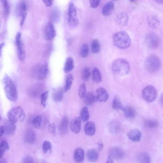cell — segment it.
<instances>
[{"label":"cell","mask_w":163,"mask_h":163,"mask_svg":"<svg viewBox=\"0 0 163 163\" xmlns=\"http://www.w3.org/2000/svg\"><path fill=\"white\" fill-rule=\"evenodd\" d=\"M3 82L5 94L10 101L16 102L18 99V94L16 86L13 80L7 75L4 77Z\"/></svg>","instance_id":"1"},{"label":"cell","mask_w":163,"mask_h":163,"mask_svg":"<svg viewBox=\"0 0 163 163\" xmlns=\"http://www.w3.org/2000/svg\"><path fill=\"white\" fill-rule=\"evenodd\" d=\"M111 70L114 74L124 76L129 73L130 67L127 61L120 58L115 60L112 64Z\"/></svg>","instance_id":"2"},{"label":"cell","mask_w":163,"mask_h":163,"mask_svg":"<svg viewBox=\"0 0 163 163\" xmlns=\"http://www.w3.org/2000/svg\"><path fill=\"white\" fill-rule=\"evenodd\" d=\"M114 43L118 48L125 49L131 45V40L128 34L124 31H120L115 34L113 37Z\"/></svg>","instance_id":"3"},{"label":"cell","mask_w":163,"mask_h":163,"mask_svg":"<svg viewBox=\"0 0 163 163\" xmlns=\"http://www.w3.org/2000/svg\"><path fill=\"white\" fill-rule=\"evenodd\" d=\"M7 116L8 119L15 122H22L25 118V114L23 109L20 107H14L8 112Z\"/></svg>","instance_id":"4"},{"label":"cell","mask_w":163,"mask_h":163,"mask_svg":"<svg viewBox=\"0 0 163 163\" xmlns=\"http://www.w3.org/2000/svg\"><path fill=\"white\" fill-rule=\"evenodd\" d=\"M145 66L146 69L150 73L157 72L160 69L161 62L160 58L155 55H151L146 59Z\"/></svg>","instance_id":"5"},{"label":"cell","mask_w":163,"mask_h":163,"mask_svg":"<svg viewBox=\"0 0 163 163\" xmlns=\"http://www.w3.org/2000/svg\"><path fill=\"white\" fill-rule=\"evenodd\" d=\"M48 73V65L38 64L33 68L32 75L35 78L40 80H44L47 77Z\"/></svg>","instance_id":"6"},{"label":"cell","mask_w":163,"mask_h":163,"mask_svg":"<svg viewBox=\"0 0 163 163\" xmlns=\"http://www.w3.org/2000/svg\"><path fill=\"white\" fill-rule=\"evenodd\" d=\"M142 95L143 98L146 101L148 102H152L157 98V91L154 86L149 85L143 90Z\"/></svg>","instance_id":"7"},{"label":"cell","mask_w":163,"mask_h":163,"mask_svg":"<svg viewBox=\"0 0 163 163\" xmlns=\"http://www.w3.org/2000/svg\"><path fill=\"white\" fill-rule=\"evenodd\" d=\"M145 43L148 48L151 49L158 48L160 44V39L159 36L155 33L147 34L145 39Z\"/></svg>","instance_id":"8"},{"label":"cell","mask_w":163,"mask_h":163,"mask_svg":"<svg viewBox=\"0 0 163 163\" xmlns=\"http://www.w3.org/2000/svg\"><path fill=\"white\" fill-rule=\"evenodd\" d=\"M68 23L71 26L74 27L78 25V19L77 18V14L74 5L72 3L70 4L68 9Z\"/></svg>","instance_id":"9"},{"label":"cell","mask_w":163,"mask_h":163,"mask_svg":"<svg viewBox=\"0 0 163 163\" xmlns=\"http://www.w3.org/2000/svg\"><path fill=\"white\" fill-rule=\"evenodd\" d=\"M15 44L19 59L20 61L23 62L25 60L26 54L24 45L22 40V34L20 33H18L16 36Z\"/></svg>","instance_id":"10"},{"label":"cell","mask_w":163,"mask_h":163,"mask_svg":"<svg viewBox=\"0 0 163 163\" xmlns=\"http://www.w3.org/2000/svg\"><path fill=\"white\" fill-rule=\"evenodd\" d=\"M17 13L21 18L20 26L22 27L24 23L27 15V5L24 1L20 2L16 7Z\"/></svg>","instance_id":"11"},{"label":"cell","mask_w":163,"mask_h":163,"mask_svg":"<svg viewBox=\"0 0 163 163\" xmlns=\"http://www.w3.org/2000/svg\"><path fill=\"white\" fill-rule=\"evenodd\" d=\"M109 155L114 159L121 160L123 158L125 155V152L123 149L115 147L110 149L109 151Z\"/></svg>","instance_id":"12"},{"label":"cell","mask_w":163,"mask_h":163,"mask_svg":"<svg viewBox=\"0 0 163 163\" xmlns=\"http://www.w3.org/2000/svg\"><path fill=\"white\" fill-rule=\"evenodd\" d=\"M56 31L52 22H49L46 27L45 31V36L48 40H52L55 37Z\"/></svg>","instance_id":"13"},{"label":"cell","mask_w":163,"mask_h":163,"mask_svg":"<svg viewBox=\"0 0 163 163\" xmlns=\"http://www.w3.org/2000/svg\"><path fill=\"white\" fill-rule=\"evenodd\" d=\"M81 118L80 117H76L73 119L71 122V130L75 134H77L79 133L81 131Z\"/></svg>","instance_id":"14"},{"label":"cell","mask_w":163,"mask_h":163,"mask_svg":"<svg viewBox=\"0 0 163 163\" xmlns=\"http://www.w3.org/2000/svg\"><path fill=\"white\" fill-rule=\"evenodd\" d=\"M15 122L8 119L5 122L4 126L5 128V133L8 135H13L16 130V126Z\"/></svg>","instance_id":"15"},{"label":"cell","mask_w":163,"mask_h":163,"mask_svg":"<svg viewBox=\"0 0 163 163\" xmlns=\"http://www.w3.org/2000/svg\"><path fill=\"white\" fill-rule=\"evenodd\" d=\"M115 19L116 22L119 25L123 26L127 25L129 17L126 13L121 12L118 14L116 15Z\"/></svg>","instance_id":"16"},{"label":"cell","mask_w":163,"mask_h":163,"mask_svg":"<svg viewBox=\"0 0 163 163\" xmlns=\"http://www.w3.org/2000/svg\"><path fill=\"white\" fill-rule=\"evenodd\" d=\"M96 93L98 101L100 102H105L108 100L109 95L107 91L104 88H98L96 90Z\"/></svg>","instance_id":"17"},{"label":"cell","mask_w":163,"mask_h":163,"mask_svg":"<svg viewBox=\"0 0 163 163\" xmlns=\"http://www.w3.org/2000/svg\"><path fill=\"white\" fill-rule=\"evenodd\" d=\"M128 138L134 142H139L141 137L140 131L137 129H134L130 131L127 133Z\"/></svg>","instance_id":"18"},{"label":"cell","mask_w":163,"mask_h":163,"mask_svg":"<svg viewBox=\"0 0 163 163\" xmlns=\"http://www.w3.org/2000/svg\"><path fill=\"white\" fill-rule=\"evenodd\" d=\"M147 23L151 28L155 29L157 28L160 24V20L158 16L155 15L149 16L147 18Z\"/></svg>","instance_id":"19"},{"label":"cell","mask_w":163,"mask_h":163,"mask_svg":"<svg viewBox=\"0 0 163 163\" xmlns=\"http://www.w3.org/2000/svg\"><path fill=\"white\" fill-rule=\"evenodd\" d=\"M84 130L85 134L87 136H94L96 132V127L94 122L91 121L88 122L85 124Z\"/></svg>","instance_id":"20"},{"label":"cell","mask_w":163,"mask_h":163,"mask_svg":"<svg viewBox=\"0 0 163 163\" xmlns=\"http://www.w3.org/2000/svg\"><path fill=\"white\" fill-rule=\"evenodd\" d=\"M69 127V120L67 117H63L59 127L60 133L62 135L65 134L68 132Z\"/></svg>","instance_id":"21"},{"label":"cell","mask_w":163,"mask_h":163,"mask_svg":"<svg viewBox=\"0 0 163 163\" xmlns=\"http://www.w3.org/2000/svg\"><path fill=\"white\" fill-rule=\"evenodd\" d=\"M99 157L98 152L95 149H90L87 152V159L90 162H96L98 160Z\"/></svg>","instance_id":"22"},{"label":"cell","mask_w":163,"mask_h":163,"mask_svg":"<svg viewBox=\"0 0 163 163\" xmlns=\"http://www.w3.org/2000/svg\"><path fill=\"white\" fill-rule=\"evenodd\" d=\"M85 158V152L81 148H77L74 152V158L76 162L80 163L82 162Z\"/></svg>","instance_id":"23"},{"label":"cell","mask_w":163,"mask_h":163,"mask_svg":"<svg viewBox=\"0 0 163 163\" xmlns=\"http://www.w3.org/2000/svg\"><path fill=\"white\" fill-rule=\"evenodd\" d=\"M84 98V103L87 106H90L98 101L96 95L92 93L86 94Z\"/></svg>","instance_id":"24"},{"label":"cell","mask_w":163,"mask_h":163,"mask_svg":"<svg viewBox=\"0 0 163 163\" xmlns=\"http://www.w3.org/2000/svg\"><path fill=\"white\" fill-rule=\"evenodd\" d=\"M24 140L26 144H34L36 140L35 132L32 130L28 131L25 134Z\"/></svg>","instance_id":"25"},{"label":"cell","mask_w":163,"mask_h":163,"mask_svg":"<svg viewBox=\"0 0 163 163\" xmlns=\"http://www.w3.org/2000/svg\"><path fill=\"white\" fill-rule=\"evenodd\" d=\"M114 8V4L113 2H107L103 6L102 12L104 16H109L113 12Z\"/></svg>","instance_id":"26"},{"label":"cell","mask_w":163,"mask_h":163,"mask_svg":"<svg viewBox=\"0 0 163 163\" xmlns=\"http://www.w3.org/2000/svg\"><path fill=\"white\" fill-rule=\"evenodd\" d=\"M74 67V61L72 57H69L66 60L64 68L65 73H68L72 71Z\"/></svg>","instance_id":"27"},{"label":"cell","mask_w":163,"mask_h":163,"mask_svg":"<svg viewBox=\"0 0 163 163\" xmlns=\"http://www.w3.org/2000/svg\"><path fill=\"white\" fill-rule=\"evenodd\" d=\"M137 160L140 163H149L151 161L150 155L145 152L140 153L137 156Z\"/></svg>","instance_id":"28"},{"label":"cell","mask_w":163,"mask_h":163,"mask_svg":"<svg viewBox=\"0 0 163 163\" xmlns=\"http://www.w3.org/2000/svg\"><path fill=\"white\" fill-rule=\"evenodd\" d=\"M53 98L56 102H59L63 98L64 93L63 90L61 89L55 90L53 93Z\"/></svg>","instance_id":"29"},{"label":"cell","mask_w":163,"mask_h":163,"mask_svg":"<svg viewBox=\"0 0 163 163\" xmlns=\"http://www.w3.org/2000/svg\"><path fill=\"white\" fill-rule=\"evenodd\" d=\"M125 116L128 118H133L136 115V112L133 108L129 106L123 107L122 109Z\"/></svg>","instance_id":"30"},{"label":"cell","mask_w":163,"mask_h":163,"mask_svg":"<svg viewBox=\"0 0 163 163\" xmlns=\"http://www.w3.org/2000/svg\"><path fill=\"white\" fill-rule=\"evenodd\" d=\"M92 78L97 83H100L102 79V77L99 70L97 68H95L93 71Z\"/></svg>","instance_id":"31"},{"label":"cell","mask_w":163,"mask_h":163,"mask_svg":"<svg viewBox=\"0 0 163 163\" xmlns=\"http://www.w3.org/2000/svg\"><path fill=\"white\" fill-rule=\"evenodd\" d=\"M60 13L58 10L54 9L51 11L50 18L52 22L54 23L58 22L60 19Z\"/></svg>","instance_id":"32"},{"label":"cell","mask_w":163,"mask_h":163,"mask_svg":"<svg viewBox=\"0 0 163 163\" xmlns=\"http://www.w3.org/2000/svg\"><path fill=\"white\" fill-rule=\"evenodd\" d=\"M113 107L114 109L116 110H122L123 108L120 99L118 96H116L114 98L113 102Z\"/></svg>","instance_id":"33"},{"label":"cell","mask_w":163,"mask_h":163,"mask_svg":"<svg viewBox=\"0 0 163 163\" xmlns=\"http://www.w3.org/2000/svg\"><path fill=\"white\" fill-rule=\"evenodd\" d=\"M52 143L50 141L46 140L44 142L42 146V149L45 154H51L52 152Z\"/></svg>","instance_id":"34"},{"label":"cell","mask_w":163,"mask_h":163,"mask_svg":"<svg viewBox=\"0 0 163 163\" xmlns=\"http://www.w3.org/2000/svg\"><path fill=\"white\" fill-rule=\"evenodd\" d=\"M92 51L94 53H97L99 52L101 46L99 41L97 39L93 40L91 44Z\"/></svg>","instance_id":"35"},{"label":"cell","mask_w":163,"mask_h":163,"mask_svg":"<svg viewBox=\"0 0 163 163\" xmlns=\"http://www.w3.org/2000/svg\"><path fill=\"white\" fill-rule=\"evenodd\" d=\"M73 77L72 74H69L67 76L64 88L65 91L67 92L70 89L73 84Z\"/></svg>","instance_id":"36"},{"label":"cell","mask_w":163,"mask_h":163,"mask_svg":"<svg viewBox=\"0 0 163 163\" xmlns=\"http://www.w3.org/2000/svg\"><path fill=\"white\" fill-rule=\"evenodd\" d=\"M9 147L7 141L4 140L2 141L0 146V158H2L5 152L9 149Z\"/></svg>","instance_id":"37"},{"label":"cell","mask_w":163,"mask_h":163,"mask_svg":"<svg viewBox=\"0 0 163 163\" xmlns=\"http://www.w3.org/2000/svg\"><path fill=\"white\" fill-rule=\"evenodd\" d=\"M43 117L42 116L37 115L31 120L32 125L36 128H39L41 126Z\"/></svg>","instance_id":"38"},{"label":"cell","mask_w":163,"mask_h":163,"mask_svg":"<svg viewBox=\"0 0 163 163\" xmlns=\"http://www.w3.org/2000/svg\"><path fill=\"white\" fill-rule=\"evenodd\" d=\"M81 117L84 122L87 121L90 117V115L88 108L84 107L82 109L80 112Z\"/></svg>","instance_id":"39"},{"label":"cell","mask_w":163,"mask_h":163,"mask_svg":"<svg viewBox=\"0 0 163 163\" xmlns=\"http://www.w3.org/2000/svg\"><path fill=\"white\" fill-rule=\"evenodd\" d=\"M145 126L149 128H155L158 127L159 123L156 120L148 119L144 122Z\"/></svg>","instance_id":"40"},{"label":"cell","mask_w":163,"mask_h":163,"mask_svg":"<svg viewBox=\"0 0 163 163\" xmlns=\"http://www.w3.org/2000/svg\"><path fill=\"white\" fill-rule=\"evenodd\" d=\"M110 130L113 133H117L120 130V125L118 122L113 121L109 125Z\"/></svg>","instance_id":"41"},{"label":"cell","mask_w":163,"mask_h":163,"mask_svg":"<svg viewBox=\"0 0 163 163\" xmlns=\"http://www.w3.org/2000/svg\"><path fill=\"white\" fill-rule=\"evenodd\" d=\"M89 53V48L87 44H84L82 46L80 52V55L82 58L87 57Z\"/></svg>","instance_id":"42"},{"label":"cell","mask_w":163,"mask_h":163,"mask_svg":"<svg viewBox=\"0 0 163 163\" xmlns=\"http://www.w3.org/2000/svg\"><path fill=\"white\" fill-rule=\"evenodd\" d=\"M91 74L90 69L88 67H85L83 70L82 77L84 81H87L89 79Z\"/></svg>","instance_id":"43"},{"label":"cell","mask_w":163,"mask_h":163,"mask_svg":"<svg viewBox=\"0 0 163 163\" xmlns=\"http://www.w3.org/2000/svg\"><path fill=\"white\" fill-rule=\"evenodd\" d=\"M86 84L82 83L80 85L78 90V95L80 98H84L86 96Z\"/></svg>","instance_id":"44"},{"label":"cell","mask_w":163,"mask_h":163,"mask_svg":"<svg viewBox=\"0 0 163 163\" xmlns=\"http://www.w3.org/2000/svg\"><path fill=\"white\" fill-rule=\"evenodd\" d=\"M2 4L5 15L7 16L9 12V7L7 0H1Z\"/></svg>","instance_id":"45"},{"label":"cell","mask_w":163,"mask_h":163,"mask_svg":"<svg viewBox=\"0 0 163 163\" xmlns=\"http://www.w3.org/2000/svg\"><path fill=\"white\" fill-rule=\"evenodd\" d=\"M48 92L46 91L43 93L41 95V103L43 107L45 108L46 106V103L48 97Z\"/></svg>","instance_id":"46"},{"label":"cell","mask_w":163,"mask_h":163,"mask_svg":"<svg viewBox=\"0 0 163 163\" xmlns=\"http://www.w3.org/2000/svg\"><path fill=\"white\" fill-rule=\"evenodd\" d=\"M48 130L53 136H55L56 134V126L54 123H50L48 126Z\"/></svg>","instance_id":"47"},{"label":"cell","mask_w":163,"mask_h":163,"mask_svg":"<svg viewBox=\"0 0 163 163\" xmlns=\"http://www.w3.org/2000/svg\"><path fill=\"white\" fill-rule=\"evenodd\" d=\"M101 0H90L91 6L93 8H96L99 5Z\"/></svg>","instance_id":"48"},{"label":"cell","mask_w":163,"mask_h":163,"mask_svg":"<svg viewBox=\"0 0 163 163\" xmlns=\"http://www.w3.org/2000/svg\"><path fill=\"white\" fill-rule=\"evenodd\" d=\"M23 163H33V158L30 156H27L23 158Z\"/></svg>","instance_id":"49"},{"label":"cell","mask_w":163,"mask_h":163,"mask_svg":"<svg viewBox=\"0 0 163 163\" xmlns=\"http://www.w3.org/2000/svg\"><path fill=\"white\" fill-rule=\"evenodd\" d=\"M53 0H43V2L47 7L50 6L53 4Z\"/></svg>","instance_id":"50"},{"label":"cell","mask_w":163,"mask_h":163,"mask_svg":"<svg viewBox=\"0 0 163 163\" xmlns=\"http://www.w3.org/2000/svg\"><path fill=\"white\" fill-rule=\"evenodd\" d=\"M98 149L99 151H101L103 149L104 145L103 142L101 141H99L98 143Z\"/></svg>","instance_id":"51"},{"label":"cell","mask_w":163,"mask_h":163,"mask_svg":"<svg viewBox=\"0 0 163 163\" xmlns=\"http://www.w3.org/2000/svg\"><path fill=\"white\" fill-rule=\"evenodd\" d=\"M5 133V128L4 126H2L0 129V137H1Z\"/></svg>","instance_id":"52"},{"label":"cell","mask_w":163,"mask_h":163,"mask_svg":"<svg viewBox=\"0 0 163 163\" xmlns=\"http://www.w3.org/2000/svg\"><path fill=\"white\" fill-rule=\"evenodd\" d=\"M114 159L111 157L110 156H109L108 160H107V163H113V162Z\"/></svg>","instance_id":"53"},{"label":"cell","mask_w":163,"mask_h":163,"mask_svg":"<svg viewBox=\"0 0 163 163\" xmlns=\"http://www.w3.org/2000/svg\"><path fill=\"white\" fill-rule=\"evenodd\" d=\"M155 1L158 4H163V0H155Z\"/></svg>","instance_id":"54"},{"label":"cell","mask_w":163,"mask_h":163,"mask_svg":"<svg viewBox=\"0 0 163 163\" xmlns=\"http://www.w3.org/2000/svg\"><path fill=\"white\" fill-rule=\"evenodd\" d=\"M161 102L163 105V94L161 95Z\"/></svg>","instance_id":"55"},{"label":"cell","mask_w":163,"mask_h":163,"mask_svg":"<svg viewBox=\"0 0 163 163\" xmlns=\"http://www.w3.org/2000/svg\"><path fill=\"white\" fill-rule=\"evenodd\" d=\"M5 45V44L4 43H2V44H1V50H2V48H3V47Z\"/></svg>","instance_id":"56"},{"label":"cell","mask_w":163,"mask_h":163,"mask_svg":"<svg viewBox=\"0 0 163 163\" xmlns=\"http://www.w3.org/2000/svg\"><path fill=\"white\" fill-rule=\"evenodd\" d=\"M135 0H130V1L131 2H134Z\"/></svg>","instance_id":"57"},{"label":"cell","mask_w":163,"mask_h":163,"mask_svg":"<svg viewBox=\"0 0 163 163\" xmlns=\"http://www.w3.org/2000/svg\"><path fill=\"white\" fill-rule=\"evenodd\" d=\"M112 1L115 2L118 1V0H112Z\"/></svg>","instance_id":"58"}]
</instances>
